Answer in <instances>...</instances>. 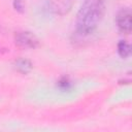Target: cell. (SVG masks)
I'll return each instance as SVG.
<instances>
[{
  "mask_svg": "<svg viewBox=\"0 0 132 132\" xmlns=\"http://www.w3.org/2000/svg\"><path fill=\"white\" fill-rule=\"evenodd\" d=\"M12 6L14 8V10L19 13H24L25 12V3L24 0H13L12 2Z\"/></svg>",
  "mask_w": 132,
  "mask_h": 132,
  "instance_id": "obj_8",
  "label": "cell"
},
{
  "mask_svg": "<svg viewBox=\"0 0 132 132\" xmlns=\"http://www.w3.org/2000/svg\"><path fill=\"white\" fill-rule=\"evenodd\" d=\"M14 44L22 50H34L40 45V41L30 31H18L14 34Z\"/></svg>",
  "mask_w": 132,
  "mask_h": 132,
  "instance_id": "obj_2",
  "label": "cell"
},
{
  "mask_svg": "<svg viewBox=\"0 0 132 132\" xmlns=\"http://www.w3.org/2000/svg\"><path fill=\"white\" fill-rule=\"evenodd\" d=\"M105 14L103 0H86L76 13V31L80 35H89L98 27Z\"/></svg>",
  "mask_w": 132,
  "mask_h": 132,
  "instance_id": "obj_1",
  "label": "cell"
},
{
  "mask_svg": "<svg viewBox=\"0 0 132 132\" xmlns=\"http://www.w3.org/2000/svg\"><path fill=\"white\" fill-rule=\"evenodd\" d=\"M13 68L16 72L21 74H29L33 69V64L30 60L26 58H19L13 62Z\"/></svg>",
  "mask_w": 132,
  "mask_h": 132,
  "instance_id": "obj_4",
  "label": "cell"
},
{
  "mask_svg": "<svg viewBox=\"0 0 132 132\" xmlns=\"http://www.w3.org/2000/svg\"><path fill=\"white\" fill-rule=\"evenodd\" d=\"M0 53H1V50H0Z\"/></svg>",
  "mask_w": 132,
  "mask_h": 132,
  "instance_id": "obj_9",
  "label": "cell"
},
{
  "mask_svg": "<svg viewBox=\"0 0 132 132\" xmlns=\"http://www.w3.org/2000/svg\"><path fill=\"white\" fill-rule=\"evenodd\" d=\"M52 9L59 13H65L71 8L70 0H50Z\"/></svg>",
  "mask_w": 132,
  "mask_h": 132,
  "instance_id": "obj_5",
  "label": "cell"
},
{
  "mask_svg": "<svg viewBox=\"0 0 132 132\" xmlns=\"http://www.w3.org/2000/svg\"><path fill=\"white\" fill-rule=\"evenodd\" d=\"M117 51L122 59H128L131 56V45L126 40H120L117 45Z\"/></svg>",
  "mask_w": 132,
  "mask_h": 132,
  "instance_id": "obj_6",
  "label": "cell"
},
{
  "mask_svg": "<svg viewBox=\"0 0 132 132\" xmlns=\"http://www.w3.org/2000/svg\"><path fill=\"white\" fill-rule=\"evenodd\" d=\"M116 25L118 29L125 34H130L132 30L131 25V9L129 7L121 8L116 15Z\"/></svg>",
  "mask_w": 132,
  "mask_h": 132,
  "instance_id": "obj_3",
  "label": "cell"
},
{
  "mask_svg": "<svg viewBox=\"0 0 132 132\" xmlns=\"http://www.w3.org/2000/svg\"><path fill=\"white\" fill-rule=\"evenodd\" d=\"M57 86L61 91L67 92L72 88V81L67 76H63L57 81Z\"/></svg>",
  "mask_w": 132,
  "mask_h": 132,
  "instance_id": "obj_7",
  "label": "cell"
}]
</instances>
